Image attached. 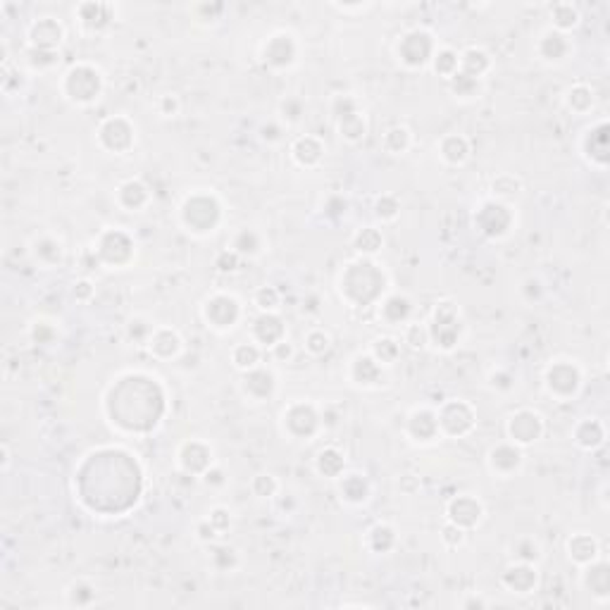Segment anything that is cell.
<instances>
[{
  "label": "cell",
  "mask_w": 610,
  "mask_h": 610,
  "mask_svg": "<svg viewBox=\"0 0 610 610\" xmlns=\"http://www.w3.org/2000/svg\"><path fill=\"white\" fill-rule=\"evenodd\" d=\"M64 91L72 101L77 103H91L101 93V74L98 69L88 67V64H79L67 72L64 79Z\"/></svg>",
  "instance_id": "1"
},
{
  "label": "cell",
  "mask_w": 610,
  "mask_h": 610,
  "mask_svg": "<svg viewBox=\"0 0 610 610\" xmlns=\"http://www.w3.org/2000/svg\"><path fill=\"white\" fill-rule=\"evenodd\" d=\"M541 415L532 413V410H520L510 417L508 432L515 443H532L541 437Z\"/></svg>",
  "instance_id": "2"
},
{
  "label": "cell",
  "mask_w": 610,
  "mask_h": 610,
  "mask_svg": "<svg viewBox=\"0 0 610 610\" xmlns=\"http://www.w3.org/2000/svg\"><path fill=\"white\" fill-rule=\"evenodd\" d=\"M215 203L210 196H196V198H188L186 205H184V219H186V224L193 229V232H201V217H205V222H208V227L212 229L215 222H217L219 217V210H212Z\"/></svg>",
  "instance_id": "3"
},
{
  "label": "cell",
  "mask_w": 610,
  "mask_h": 610,
  "mask_svg": "<svg viewBox=\"0 0 610 610\" xmlns=\"http://www.w3.org/2000/svg\"><path fill=\"white\" fill-rule=\"evenodd\" d=\"M205 317L212 327L227 329L234 327V319L239 317V303L232 296H215L205 305Z\"/></svg>",
  "instance_id": "4"
},
{
  "label": "cell",
  "mask_w": 610,
  "mask_h": 610,
  "mask_svg": "<svg viewBox=\"0 0 610 610\" xmlns=\"http://www.w3.org/2000/svg\"><path fill=\"white\" fill-rule=\"evenodd\" d=\"M134 141V129L127 124V119L117 117V119H108V122L101 127V143L110 151L119 153L127 151Z\"/></svg>",
  "instance_id": "5"
},
{
  "label": "cell",
  "mask_w": 610,
  "mask_h": 610,
  "mask_svg": "<svg viewBox=\"0 0 610 610\" xmlns=\"http://www.w3.org/2000/svg\"><path fill=\"white\" fill-rule=\"evenodd\" d=\"M62 41V27L55 19L43 17L29 27V43L32 48H43V51H55Z\"/></svg>",
  "instance_id": "6"
},
{
  "label": "cell",
  "mask_w": 610,
  "mask_h": 610,
  "mask_svg": "<svg viewBox=\"0 0 610 610\" xmlns=\"http://www.w3.org/2000/svg\"><path fill=\"white\" fill-rule=\"evenodd\" d=\"M398 53H401L403 62L413 64H424L432 55V36L427 32H413L403 38V46H398Z\"/></svg>",
  "instance_id": "7"
},
{
  "label": "cell",
  "mask_w": 610,
  "mask_h": 610,
  "mask_svg": "<svg viewBox=\"0 0 610 610\" xmlns=\"http://www.w3.org/2000/svg\"><path fill=\"white\" fill-rule=\"evenodd\" d=\"M448 517H451V522L458 524V527H472V524H477L479 517H482V506H479V501L472 496H458L456 501L448 506Z\"/></svg>",
  "instance_id": "8"
},
{
  "label": "cell",
  "mask_w": 610,
  "mask_h": 610,
  "mask_svg": "<svg viewBox=\"0 0 610 610\" xmlns=\"http://www.w3.org/2000/svg\"><path fill=\"white\" fill-rule=\"evenodd\" d=\"M437 422H439V429H443V432H448V434H453V427H456V422H458V437H463V434H467L469 429H472L474 415H472V410H469V406H465V403L458 401V415H453V410L446 406L443 413L437 417Z\"/></svg>",
  "instance_id": "9"
},
{
  "label": "cell",
  "mask_w": 610,
  "mask_h": 610,
  "mask_svg": "<svg viewBox=\"0 0 610 610\" xmlns=\"http://www.w3.org/2000/svg\"><path fill=\"white\" fill-rule=\"evenodd\" d=\"M503 582H506V587L513 589L515 594H529L534 587H537V572H534L527 563L515 565V568H510L506 572Z\"/></svg>",
  "instance_id": "10"
},
{
  "label": "cell",
  "mask_w": 610,
  "mask_h": 610,
  "mask_svg": "<svg viewBox=\"0 0 610 610\" xmlns=\"http://www.w3.org/2000/svg\"><path fill=\"white\" fill-rule=\"evenodd\" d=\"M489 55L482 51V48H467L463 55H460V69L458 72L467 74L472 79H479L484 72L489 69Z\"/></svg>",
  "instance_id": "11"
},
{
  "label": "cell",
  "mask_w": 610,
  "mask_h": 610,
  "mask_svg": "<svg viewBox=\"0 0 610 610\" xmlns=\"http://www.w3.org/2000/svg\"><path fill=\"white\" fill-rule=\"evenodd\" d=\"M282 337H284V327L274 315L267 313L255 322V339H258V341L267 343V346H277V343H282Z\"/></svg>",
  "instance_id": "12"
},
{
  "label": "cell",
  "mask_w": 610,
  "mask_h": 610,
  "mask_svg": "<svg viewBox=\"0 0 610 610\" xmlns=\"http://www.w3.org/2000/svg\"><path fill=\"white\" fill-rule=\"evenodd\" d=\"M117 201L124 205L127 210H138L143 208V205L148 203V188L143 186L141 182H127L119 186V193H117Z\"/></svg>",
  "instance_id": "13"
},
{
  "label": "cell",
  "mask_w": 610,
  "mask_h": 610,
  "mask_svg": "<svg viewBox=\"0 0 610 610\" xmlns=\"http://www.w3.org/2000/svg\"><path fill=\"white\" fill-rule=\"evenodd\" d=\"M293 158L301 164H305V167H313V164H317L319 158H322V146H319L317 138L305 136L293 146Z\"/></svg>",
  "instance_id": "14"
},
{
  "label": "cell",
  "mask_w": 610,
  "mask_h": 610,
  "mask_svg": "<svg viewBox=\"0 0 610 610\" xmlns=\"http://www.w3.org/2000/svg\"><path fill=\"white\" fill-rule=\"evenodd\" d=\"M469 148H467V141H465L463 136H448L441 141V155L446 162L451 164H460L465 162V158H467Z\"/></svg>",
  "instance_id": "15"
},
{
  "label": "cell",
  "mask_w": 610,
  "mask_h": 610,
  "mask_svg": "<svg viewBox=\"0 0 610 610\" xmlns=\"http://www.w3.org/2000/svg\"><path fill=\"white\" fill-rule=\"evenodd\" d=\"M489 460H491V467L498 469L501 474H506V463H508V469L513 472L515 467L520 465V460H522V456H520L517 448H510V446H501V448H493L491 456H489Z\"/></svg>",
  "instance_id": "16"
},
{
  "label": "cell",
  "mask_w": 610,
  "mask_h": 610,
  "mask_svg": "<svg viewBox=\"0 0 610 610\" xmlns=\"http://www.w3.org/2000/svg\"><path fill=\"white\" fill-rule=\"evenodd\" d=\"M343 458L339 451H334V448H327V451H322L317 456V469L322 474H327V477H337L339 472L343 469Z\"/></svg>",
  "instance_id": "17"
},
{
  "label": "cell",
  "mask_w": 610,
  "mask_h": 610,
  "mask_svg": "<svg viewBox=\"0 0 610 610\" xmlns=\"http://www.w3.org/2000/svg\"><path fill=\"white\" fill-rule=\"evenodd\" d=\"M408 146H410V132H408L406 127L389 129L387 136H384V148H387L389 153H393V155L403 153Z\"/></svg>",
  "instance_id": "18"
},
{
  "label": "cell",
  "mask_w": 610,
  "mask_h": 610,
  "mask_svg": "<svg viewBox=\"0 0 610 610\" xmlns=\"http://www.w3.org/2000/svg\"><path fill=\"white\" fill-rule=\"evenodd\" d=\"M434 67H437L439 74L451 79V77H456L458 69H460V58L453 51H439L434 55Z\"/></svg>",
  "instance_id": "19"
},
{
  "label": "cell",
  "mask_w": 610,
  "mask_h": 610,
  "mask_svg": "<svg viewBox=\"0 0 610 610\" xmlns=\"http://www.w3.org/2000/svg\"><path fill=\"white\" fill-rule=\"evenodd\" d=\"M260 360V351L253 346V343H241V346L234 351V365L239 369H255Z\"/></svg>",
  "instance_id": "20"
},
{
  "label": "cell",
  "mask_w": 610,
  "mask_h": 610,
  "mask_svg": "<svg viewBox=\"0 0 610 610\" xmlns=\"http://www.w3.org/2000/svg\"><path fill=\"white\" fill-rule=\"evenodd\" d=\"M341 493L348 498V501L360 503V501H365V498H367V484H365V479L360 477V474H351V477L343 482Z\"/></svg>",
  "instance_id": "21"
},
{
  "label": "cell",
  "mask_w": 610,
  "mask_h": 610,
  "mask_svg": "<svg viewBox=\"0 0 610 610\" xmlns=\"http://www.w3.org/2000/svg\"><path fill=\"white\" fill-rule=\"evenodd\" d=\"M356 248L363 253H377L382 248V234L372 227H365L356 236Z\"/></svg>",
  "instance_id": "22"
},
{
  "label": "cell",
  "mask_w": 610,
  "mask_h": 610,
  "mask_svg": "<svg viewBox=\"0 0 610 610\" xmlns=\"http://www.w3.org/2000/svg\"><path fill=\"white\" fill-rule=\"evenodd\" d=\"M341 134L346 138H351V141H358V138H363L365 136V119L360 117L358 112L343 114V119H341Z\"/></svg>",
  "instance_id": "23"
},
{
  "label": "cell",
  "mask_w": 610,
  "mask_h": 610,
  "mask_svg": "<svg viewBox=\"0 0 610 610\" xmlns=\"http://www.w3.org/2000/svg\"><path fill=\"white\" fill-rule=\"evenodd\" d=\"M234 248H236V251L234 253H239V255H255L260 251V241H258V236H255L253 232H241L236 236V241H234Z\"/></svg>",
  "instance_id": "24"
},
{
  "label": "cell",
  "mask_w": 610,
  "mask_h": 610,
  "mask_svg": "<svg viewBox=\"0 0 610 610\" xmlns=\"http://www.w3.org/2000/svg\"><path fill=\"white\" fill-rule=\"evenodd\" d=\"M255 305H258L260 310H267V313H272V310L279 308V293L274 291V289H269V286L260 289V291L255 293Z\"/></svg>",
  "instance_id": "25"
},
{
  "label": "cell",
  "mask_w": 610,
  "mask_h": 610,
  "mask_svg": "<svg viewBox=\"0 0 610 610\" xmlns=\"http://www.w3.org/2000/svg\"><path fill=\"white\" fill-rule=\"evenodd\" d=\"M305 348H308L313 356H319L329 348V337L324 332H310L305 337Z\"/></svg>",
  "instance_id": "26"
},
{
  "label": "cell",
  "mask_w": 610,
  "mask_h": 610,
  "mask_svg": "<svg viewBox=\"0 0 610 610\" xmlns=\"http://www.w3.org/2000/svg\"><path fill=\"white\" fill-rule=\"evenodd\" d=\"M277 482H274V477L272 474H260V477H255V482H253V491L258 493V496H274V493H277Z\"/></svg>",
  "instance_id": "27"
},
{
  "label": "cell",
  "mask_w": 610,
  "mask_h": 610,
  "mask_svg": "<svg viewBox=\"0 0 610 610\" xmlns=\"http://www.w3.org/2000/svg\"><path fill=\"white\" fill-rule=\"evenodd\" d=\"M387 353H389V358H391V360L396 358V353H398L396 341H391V339H379V341L374 343V358H377V363H379V360H382V363H387Z\"/></svg>",
  "instance_id": "28"
},
{
  "label": "cell",
  "mask_w": 610,
  "mask_h": 610,
  "mask_svg": "<svg viewBox=\"0 0 610 610\" xmlns=\"http://www.w3.org/2000/svg\"><path fill=\"white\" fill-rule=\"evenodd\" d=\"M443 541L448 544V546H460V544L465 541V534H463V527H458V524H448L446 529H443Z\"/></svg>",
  "instance_id": "29"
},
{
  "label": "cell",
  "mask_w": 610,
  "mask_h": 610,
  "mask_svg": "<svg viewBox=\"0 0 610 610\" xmlns=\"http://www.w3.org/2000/svg\"><path fill=\"white\" fill-rule=\"evenodd\" d=\"M408 343L413 348H422L424 343H427V329H419L417 324L408 327Z\"/></svg>",
  "instance_id": "30"
},
{
  "label": "cell",
  "mask_w": 610,
  "mask_h": 610,
  "mask_svg": "<svg viewBox=\"0 0 610 610\" xmlns=\"http://www.w3.org/2000/svg\"><path fill=\"white\" fill-rule=\"evenodd\" d=\"M208 522L212 524V527L217 529V532L227 529V527H229V515H227V510H222V508L212 510V515H210V517H208Z\"/></svg>",
  "instance_id": "31"
},
{
  "label": "cell",
  "mask_w": 610,
  "mask_h": 610,
  "mask_svg": "<svg viewBox=\"0 0 610 610\" xmlns=\"http://www.w3.org/2000/svg\"><path fill=\"white\" fill-rule=\"evenodd\" d=\"M74 296L82 298V301H84V298H88V296H91V284H88V282L74 284Z\"/></svg>",
  "instance_id": "32"
},
{
  "label": "cell",
  "mask_w": 610,
  "mask_h": 610,
  "mask_svg": "<svg viewBox=\"0 0 610 610\" xmlns=\"http://www.w3.org/2000/svg\"><path fill=\"white\" fill-rule=\"evenodd\" d=\"M236 255L239 253H224L227 263H217L219 269H222V272H232V269H236Z\"/></svg>",
  "instance_id": "33"
},
{
  "label": "cell",
  "mask_w": 610,
  "mask_h": 610,
  "mask_svg": "<svg viewBox=\"0 0 610 610\" xmlns=\"http://www.w3.org/2000/svg\"><path fill=\"white\" fill-rule=\"evenodd\" d=\"M0 451H3V472H8V467H10V448H8V443H3V448H0Z\"/></svg>",
  "instance_id": "34"
}]
</instances>
